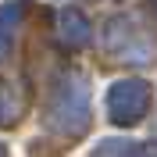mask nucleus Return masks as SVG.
<instances>
[{
	"instance_id": "f257e3e1",
	"label": "nucleus",
	"mask_w": 157,
	"mask_h": 157,
	"mask_svg": "<svg viewBox=\"0 0 157 157\" xmlns=\"http://www.w3.org/2000/svg\"><path fill=\"white\" fill-rule=\"evenodd\" d=\"M86 114H89V89L75 78L71 86L61 89L57 104L50 111V121H54L61 132H82V128H86Z\"/></svg>"
},
{
	"instance_id": "f03ea898",
	"label": "nucleus",
	"mask_w": 157,
	"mask_h": 157,
	"mask_svg": "<svg viewBox=\"0 0 157 157\" xmlns=\"http://www.w3.org/2000/svg\"><path fill=\"white\" fill-rule=\"evenodd\" d=\"M147 104H150V89H147V82H136V78L132 82H118L107 93V111L114 121H139Z\"/></svg>"
},
{
	"instance_id": "7ed1b4c3",
	"label": "nucleus",
	"mask_w": 157,
	"mask_h": 157,
	"mask_svg": "<svg viewBox=\"0 0 157 157\" xmlns=\"http://www.w3.org/2000/svg\"><path fill=\"white\" fill-rule=\"evenodd\" d=\"M61 21H64V39H68L71 47H82V43L89 39V21L82 18L78 11H68Z\"/></svg>"
},
{
	"instance_id": "20e7f679",
	"label": "nucleus",
	"mask_w": 157,
	"mask_h": 157,
	"mask_svg": "<svg viewBox=\"0 0 157 157\" xmlns=\"http://www.w3.org/2000/svg\"><path fill=\"white\" fill-rule=\"evenodd\" d=\"M18 114V100L11 93V86H0V121H11Z\"/></svg>"
}]
</instances>
